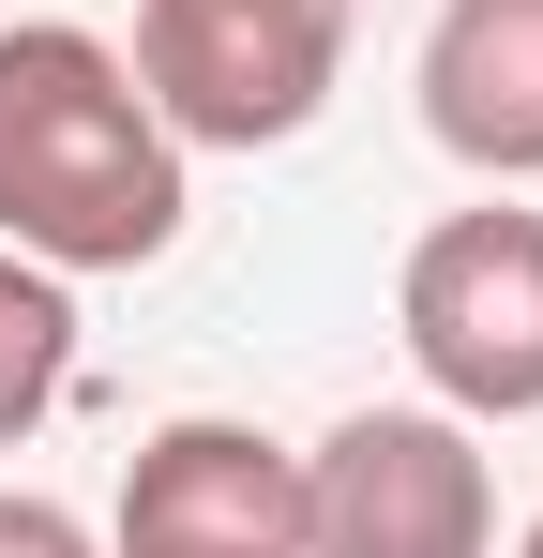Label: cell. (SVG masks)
<instances>
[{
	"label": "cell",
	"instance_id": "6da1fadb",
	"mask_svg": "<svg viewBox=\"0 0 543 558\" xmlns=\"http://www.w3.org/2000/svg\"><path fill=\"white\" fill-rule=\"evenodd\" d=\"M0 242L46 272H152L181 242V136L76 15L0 31Z\"/></svg>",
	"mask_w": 543,
	"mask_h": 558
},
{
	"label": "cell",
	"instance_id": "9c48e42d",
	"mask_svg": "<svg viewBox=\"0 0 543 558\" xmlns=\"http://www.w3.org/2000/svg\"><path fill=\"white\" fill-rule=\"evenodd\" d=\"M514 558H543V529H529V544H514Z\"/></svg>",
	"mask_w": 543,
	"mask_h": 558
},
{
	"label": "cell",
	"instance_id": "ba28073f",
	"mask_svg": "<svg viewBox=\"0 0 543 558\" xmlns=\"http://www.w3.org/2000/svg\"><path fill=\"white\" fill-rule=\"evenodd\" d=\"M0 558H90V529L61 498H0Z\"/></svg>",
	"mask_w": 543,
	"mask_h": 558
},
{
	"label": "cell",
	"instance_id": "5b68a950",
	"mask_svg": "<svg viewBox=\"0 0 543 558\" xmlns=\"http://www.w3.org/2000/svg\"><path fill=\"white\" fill-rule=\"evenodd\" d=\"M106 558H302V453L257 423H167L121 468Z\"/></svg>",
	"mask_w": 543,
	"mask_h": 558
},
{
	"label": "cell",
	"instance_id": "8992f818",
	"mask_svg": "<svg viewBox=\"0 0 543 558\" xmlns=\"http://www.w3.org/2000/svg\"><path fill=\"white\" fill-rule=\"evenodd\" d=\"M423 136L452 167H483V182H543V0H438Z\"/></svg>",
	"mask_w": 543,
	"mask_h": 558
},
{
	"label": "cell",
	"instance_id": "7a4b0ae2",
	"mask_svg": "<svg viewBox=\"0 0 543 558\" xmlns=\"http://www.w3.org/2000/svg\"><path fill=\"white\" fill-rule=\"evenodd\" d=\"M348 76V0H136V92L181 151H272Z\"/></svg>",
	"mask_w": 543,
	"mask_h": 558
},
{
	"label": "cell",
	"instance_id": "277c9868",
	"mask_svg": "<svg viewBox=\"0 0 543 558\" xmlns=\"http://www.w3.org/2000/svg\"><path fill=\"white\" fill-rule=\"evenodd\" d=\"M498 483L452 408H348L302 453V558H483Z\"/></svg>",
	"mask_w": 543,
	"mask_h": 558
},
{
	"label": "cell",
	"instance_id": "3957f363",
	"mask_svg": "<svg viewBox=\"0 0 543 558\" xmlns=\"http://www.w3.org/2000/svg\"><path fill=\"white\" fill-rule=\"evenodd\" d=\"M393 332L452 423H529L543 408V211H452L408 242V287H393Z\"/></svg>",
	"mask_w": 543,
	"mask_h": 558
},
{
	"label": "cell",
	"instance_id": "52a82bcc",
	"mask_svg": "<svg viewBox=\"0 0 543 558\" xmlns=\"http://www.w3.org/2000/svg\"><path fill=\"white\" fill-rule=\"evenodd\" d=\"M61 377H76V302H61L46 257L0 242V438H31V423L61 408Z\"/></svg>",
	"mask_w": 543,
	"mask_h": 558
}]
</instances>
